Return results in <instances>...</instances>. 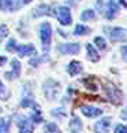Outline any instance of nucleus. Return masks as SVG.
I'll return each instance as SVG.
<instances>
[{
    "instance_id": "f257e3e1",
    "label": "nucleus",
    "mask_w": 127,
    "mask_h": 133,
    "mask_svg": "<svg viewBox=\"0 0 127 133\" xmlns=\"http://www.w3.org/2000/svg\"><path fill=\"white\" fill-rule=\"evenodd\" d=\"M96 7L99 8L100 14L107 19H115L119 14V7L114 0H97Z\"/></svg>"
},
{
    "instance_id": "f03ea898",
    "label": "nucleus",
    "mask_w": 127,
    "mask_h": 133,
    "mask_svg": "<svg viewBox=\"0 0 127 133\" xmlns=\"http://www.w3.org/2000/svg\"><path fill=\"white\" fill-rule=\"evenodd\" d=\"M40 37H41L44 52H48L51 48V41H52V28L49 22H44L40 25Z\"/></svg>"
},
{
    "instance_id": "7ed1b4c3",
    "label": "nucleus",
    "mask_w": 127,
    "mask_h": 133,
    "mask_svg": "<svg viewBox=\"0 0 127 133\" xmlns=\"http://www.w3.org/2000/svg\"><path fill=\"white\" fill-rule=\"evenodd\" d=\"M104 32L107 33V36L111 41H119V43H127L126 33L123 29L120 28H104Z\"/></svg>"
},
{
    "instance_id": "20e7f679",
    "label": "nucleus",
    "mask_w": 127,
    "mask_h": 133,
    "mask_svg": "<svg viewBox=\"0 0 127 133\" xmlns=\"http://www.w3.org/2000/svg\"><path fill=\"white\" fill-rule=\"evenodd\" d=\"M59 82H56L52 78H48V80L44 82V92H45L47 97H49L51 100H53L56 97V95L59 93Z\"/></svg>"
},
{
    "instance_id": "39448f33",
    "label": "nucleus",
    "mask_w": 127,
    "mask_h": 133,
    "mask_svg": "<svg viewBox=\"0 0 127 133\" xmlns=\"http://www.w3.org/2000/svg\"><path fill=\"white\" fill-rule=\"evenodd\" d=\"M105 92H107V96H108V99L111 103H114V104H120L122 100H123V93L120 92L119 88H116L114 85H107L105 88Z\"/></svg>"
},
{
    "instance_id": "423d86ee",
    "label": "nucleus",
    "mask_w": 127,
    "mask_h": 133,
    "mask_svg": "<svg viewBox=\"0 0 127 133\" xmlns=\"http://www.w3.org/2000/svg\"><path fill=\"white\" fill-rule=\"evenodd\" d=\"M56 17H57L59 22L62 23L63 26L71 25V22H72L71 11H70V8H68V7H59V8H57V12H56Z\"/></svg>"
},
{
    "instance_id": "0eeeda50",
    "label": "nucleus",
    "mask_w": 127,
    "mask_h": 133,
    "mask_svg": "<svg viewBox=\"0 0 127 133\" xmlns=\"http://www.w3.org/2000/svg\"><path fill=\"white\" fill-rule=\"evenodd\" d=\"M81 51V44L78 43H70V44H60L57 47V52L63 54V55H67V54H72L75 55Z\"/></svg>"
},
{
    "instance_id": "6e6552de",
    "label": "nucleus",
    "mask_w": 127,
    "mask_h": 133,
    "mask_svg": "<svg viewBox=\"0 0 127 133\" xmlns=\"http://www.w3.org/2000/svg\"><path fill=\"white\" fill-rule=\"evenodd\" d=\"M111 117H104L100 121L96 122L94 125V132L96 133H108L111 128Z\"/></svg>"
},
{
    "instance_id": "1a4fd4ad",
    "label": "nucleus",
    "mask_w": 127,
    "mask_h": 133,
    "mask_svg": "<svg viewBox=\"0 0 127 133\" xmlns=\"http://www.w3.org/2000/svg\"><path fill=\"white\" fill-rule=\"evenodd\" d=\"M21 76V63H19L18 59H12L11 62V71H7L4 77L7 78V80H14V78H18Z\"/></svg>"
},
{
    "instance_id": "9d476101",
    "label": "nucleus",
    "mask_w": 127,
    "mask_h": 133,
    "mask_svg": "<svg viewBox=\"0 0 127 133\" xmlns=\"http://www.w3.org/2000/svg\"><path fill=\"white\" fill-rule=\"evenodd\" d=\"M18 128L21 133H33L34 128H33V121L29 118H19L18 121Z\"/></svg>"
},
{
    "instance_id": "9b49d317",
    "label": "nucleus",
    "mask_w": 127,
    "mask_h": 133,
    "mask_svg": "<svg viewBox=\"0 0 127 133\" xmlns=\"http://www.w3.org/2000/svg\"><path fill=\"white\" fill-rule=\"evenodd\" d=\"M17 52L21 56H30V55H37V51L33 44H22L17 47Z\"/></svg>"
},
{
    "instance_id": "f8f14e48",
    "label": "nucleus",
    "mask_w": 127,
    "mask_h": 133,
    "mask_svg": "<svg viewBox=\"0 0 127 133\" xmlns=\"http://www.w3.org/2000/svg\"><path fill=\"white\" fill-rule=\"evenodd\" d=\"M81 111H82L84 115L89 117V118H96V117H100L102 114L101 108L92 107V106H81Z\"/></svg>"
},
{
    "instance_id": "ddd939ff",
    "label": "nucleus",
    "mask_w": 127,
    "mask_h": 133,
    "mask_svg": "<svg viewBox=\"0 0 127 133\" xmlns=\"http://www.w3.org/2000/svg\"><path fill=\"white\" fill-rule=\"evenodd\" d=\"M19 8L18 0H0V10H7V11H15Z\"/></svg>"
},
{
    "instance_id": "4468645a",
    "label": "nucleus",
    "mask_w": 127,
    "mask_h": 133,
    "mask_svg": "<svg viewBox=\"0 0 127 133\" xmlns=\"http://www.w3.org/2000/svg\"><path fill=\"white\" fill-rule=\"evenodd\" d=\"M67 71H68V74H70L71 77L78 76V74H79V73L82 71V65H81V62H78V61L70 62V65H68V67H67Z\"/></svg>"
},
{
    "instance_id": "2eb2a0df",
    "label": "nucleus",
    "mask_w": 127,
    "mask_h": 133,
    "mask_svg": "<svg viewBox=\"0 0 127 133\" xmlns=\"http://www.w3.org/2000/svg\"><path fill=\"white\" fill-rule=\"evenodd\" d=\"M70 130L71 133H81L82 130V122L77 115H72L71 121H70Z\"/></svg>"
},
{
    "instance_id": "dca6fc26",
    "label": "nucleus",
    "mask_w": 127,
    "mask_h": 133,
    "mask_svg": "<svg viewBox=\"0 0 127 133\" xmlns=\"http://www.w3.org/2000/svg\"><path fill=\"white\" fill-rule=\"evenodd\" d=\"M86 50H87V58L92 62H99L100 61V55L99 52L94 50V47L92 44H86Z\"/></svg>"
},
{
    "instance_id": "f3484780",
    "label": "nucleus",
    "mask_w": 127,
    "mask_h": 133,
    "mask_svg": "<svg viewBox=\"0 0 127 133\" xmlns=\"http://www.w3.org/2000/svg\"><path fill=\"white\" fill-rule=\"evenodd\" d=\"M49 10H51L49 6H47V4H41V6H38V7L33 11V17L36 18V17H41V15H47V14H51V12H49Z\"/></svg>"
},
{
    "instance_id": "a211bd4d",
    "label": "nucleus",
    "mask_w": 127,
    "mask_h": 133,
    "mask_svg": "<svg viewBox=\"0 0 127 133\" xmlns=\"http://www.w3.org/2000/svg\"><path fill=\"white\" fill-rule=\"evenodd\" d=\"M21 106L25 107V108H26V107H32V108H34V111H41L40 106H38L33 99H30V97H25V99L21 102Z\"/></svg>"
},
{
    "instance_id": "6ab92c4d",
    "label": "nucleus",
    "mask_w": 127,
    "mask_h": 133,
    "mask_svg": "<svg viewBox=\"0 0 127 133\" xmlns=\"http://www.w3.org/2000/svg\"><path fill=\"white\" fill-rule=\"evenodd\" d=\"M10 125H11V119L8 117L2 118L0 119V133H8L10 132Z\"/></svg>"
},
{
    "instance_id": "aec40b11",
    "label": "nucleus",
    "mask_w": 127,
    "mask_h": 133,
    "mask_svg": "<svg viewBox=\"0 0 127 133\" xmlns=\"http://www.w3.org/2000/svg\"><path fill=\"white\" fill-rule=\"evenodd\" d=\"M96 18V12L93 10H85L81 14V21H93Z\"/></svg>"
},
{
    "instance_id": "412c9836",
    "label": "nucleus",
    "mask_w": 127,
    "mask_h": 133,
    "mask_svg": "<svg viewBox=\"0 0 127 133\" xmlns=\"http://www.w3.org/2000/svg\"><path fill=\"white\" fill-rule=\"evenodd\" d=\"M87 33H90V29L87 26H85V25H77L75 26V30H74L75 36H85Z\"/></svg>"
},
{
    "instance_id": "4be33fe9",
    "label": "nucleus",
    "mask_w": 127,
    "mask_h": 133,
    "mask_svg": "<svg viewBox=\"0 0 127 133\" xmlns=\"http://www.w3.org/2000/svg\"><path fill=\"white\" fill-rule=\"evenodd\" d=\"M94 44L100 48V50H105V48H107V41H105V38H104V37L97 36V37L94 38Z\"/></svg>"
},
{
    "instance_id": "5701e85b",
    "label": "nucleus",
    "mask_w": 127,
    "mask_h": 133,
    "mask_svg": "<svg viewBox=\"0 0 127 133\" xmlns=\"http://www.w3.org/2000/svg\"><path fill=\"white\" fill-rule=\"evenodd\" d=\"M10 96V92L7 91V88L3 85V82L0 81V99L2 100H7Z\"/></svg>"
},
{
    "instance_id": "b1692460",
    "label": "nucleus",
    "mask_w": 127,
    "mask_h": 133,
    "mask_svg": "<svg viewBox=\"0 0 127 133\" xmlns=\"http://www.w3.org/2000/svg\"><path fill=\"white\" fill-rule=\"evenodd\" d=\"M44 130L45 132H48V133H57V132H60L59 130V126L57 125H55V124H47L45 126H44Z\"/></svg>"
},
{
    "instance_id": "393cba45",
    "label": "nucleus",
    "mask_w": 127,
    "mask_h": 133,
    "mask_svg": "<svg viewBox=\"0 0 127 133\" xmlns=\"http://www.w3.org/2000/svg\"><path fill=\"white\" fill-rule=\"evenodd\" d=\"M8 36V28L7 25H0V43Z\"/></svg>"
},
{
    "instance_id": "a878e982",
    "label": "nucleus",
    "mask_w": 127,
    "mask_h": 133,
    "mask_svg": "<svg viewBox=\"0 0 127 133\" xmlns=\"http://www.w3.org/2000/svg\"><path fill=\"white\" fill-rule=\"evenodd\" d=\"M6 50L10 51V52H12V51L17 50V41H15V38H10V41H8V44H7Z\"/></svg>"
},
{
    "instance_id": "bb28decb",
    "label": "nucleus",
    "mask_w": 127,
    "mask_h": 133,
    "mask_svg": "<svg viewBox=\"0 0 127 133\" xmlns=\"http://www.w3.org/2000/svg\"><path fill=\"white\" fill-rule=\"evenodd\" d=\"M30 119L33 122H41L42 121V117H41V111H34L33 114L30 115Z\"/></svg>"
},
{
    "instance_id": "cd10ccee",
    "label": "nucleus",
    "mask_w": 127,
    "mask_h": 133,
    "mask_svg": "<svg viewBox=\"0 0 127 133\" xmlns=\"http://www.w3.org/2000/svg\"><path fill=\"white\" fill-rule=\"evenodd\" d=\"M52 115H55V117H64L66 111H63V108H55V110L52 111Z\"/></svg>"
},
{
    "instance_id": "c85d7f7f",
    "label": "nucleus",
    "mask_w": 127,
    "mask_h": 133,
    "mask_svg": "<svg viewBox=\"0 0 127 133\" xmlns=\"http://www.w3.org/2000/svg\"><path fill=\"white\" fill-rule=\"evenodd\" d=\"M115 133H127V125H118L115 128Z\"/></svg>"
},
{
    "instance_id": "c756f323",
    "label": "nucleus",
    "mask_w": 127,
    "mask_h": 133,
    "mask_svg": "<svg viewBox=\"0 0 127 133\" xmlns=\"http://www.w3.org/2000/svg\"><path fill=\"white\" fill-rule=\"evenodd\" d=\"M120 52H122V58H123V61L127 62V45H123L120 48Z\"/></svg>"
},
{
    "instance_id": "7c9ffc66",
    "label": "nucleus",
    "mask_w": 127,
    "mask_h": 133,
    "mask_svg": "<svg viewBox=\"0 0 127 133\" xmlns=\"http://www.w3.org/2000/svg\"><path fill=\"white\" fill-rule=\"evenodd\" d=\"M7 62V56H0V66H3Z\"/></svg>"
},
{
    "instance_id": "2f4dec72",
    "label": "nucleus",
    "mask_w": 127,
    "mask_h": 133,
    "mask_svg": "<svg viewBox=\"0 0 127 133\" xmlns=\"http://www.w3.org/2000/svg\"><path fill=\"white\" fill-rule=\"evenodd\" d=\"M22 3L23 4H29V3H32V0H22Z\"/></svg>"
},
{
    "instance_id": "473e14b6",
    "label": "nucleus",
    "mask_w": 127,
    "mask_h": 133,
    "mask_svg": "<svg viewBox=\"0 0 127 133\" xmlns=\"http://www.w3.org/2000/svg\"><path fill=\"white\" fill-rule=\"evenodd\" d=\"M0 112H2V107H0Z\"/></svg>"
}]
</instances>
